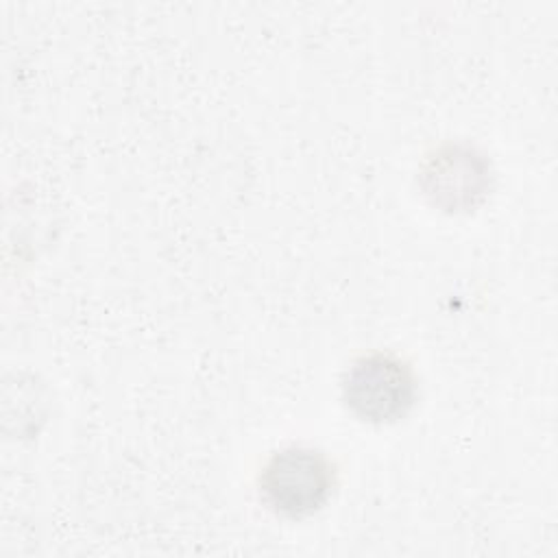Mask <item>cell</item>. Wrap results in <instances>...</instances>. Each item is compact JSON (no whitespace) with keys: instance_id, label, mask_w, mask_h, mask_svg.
Listing matches in <instances>:
<instances>
[{"instance_id":"obj_1","label":"cell","mask_w":558,"mask_h":558,"mask_svg":"<svg viewBox=\"0 0 558 558\" xmlns=\"http://www.w3.org/2000/svg\"><path fill=\"white\" fill-rule=\"evenodd\" d=\"M336 469L331 460L303 445L283 447L268 458L259 475V495L268 508L290 519L318 512L331 497Z\"/></svg>"},{"instance_id":"obj_2","label":"cell","mask_w":558,"mask_h":558,"mask_svg":"<svg viewBox=\"0 0 558 558\" xmlns=\"http://www.w3.org/2000/svg\"><path fill=\"white\" fill-rule=\"evenodd\" d=\"M342 401L360 421L384 425L403 418L416 401V377L392 353L360 355L342 375Z\"/></svg>"},{"instance_id":"obj_3","label":"cell","mask_w":558,"mask_h":558,"mask_svg":"<svg viewBox=\"0 0 558 558\" xmlns=\"http://www.w3.org/2000/svg\"><path fill=\"white\" fill-rule=\"evenodd\" d=\"M418 187L440 211H471L486 201L493 187L490 159L469 142H447L423 159Z\"/></svg>"}]
</instances>
